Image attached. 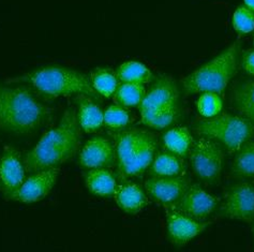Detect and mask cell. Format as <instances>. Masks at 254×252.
<instances>
[{
    "mask_svg": "<svg viewBox=\"0 0 254 252\" xmlns=\"http://www.w3.org/2000/svg\"><path fill=\"white\" fill-rule=\"evenodd\" d=\"M242 67L250 75H254V50L247 51L243 55Z\"/></svg>",
    "mask_w": 254,
    "mask_h": 252,
    "instance_id": "f1b7e54d",
    "label": "cell"
},
{
    "mask_svg": "<svg viewBox=\"0 0 254 252\" xmlns=\"http://www.w3.org/2000/svg\"><path fill=\"white\" fill-rule=\"evenodd\" d=\"M25 180L26 169L19 152L12 147H6L0 157V184L5 197L14 200Z\"/></svg>",
    "mask_w": 254,
    "mask_h": 252,
    "instance_id": "8fae6325",
    "label": "cell"
},
{
    "mask_svg": "<svg viewBox=\"0 0 254 252\" xmlns=\"http://www.w3.org/2000/svg\"><path fill=\"white\" fill-rule=\"evenodd\" d=\"M90 83L98 95L104 98H111L120 84L115 71L109 68H97L90 73Z\"/></svg>",
    "mask_w": 254,
    "mask_h": 252,
    "instance_id": "7402d4cb",
    "label": "cell"
},
{
    "mask_svg": "<svg viewBox=\"0 0 254 252\" xmlns=\"http://www.w3.org/2000/svg\"><path fill=\"white\" fill-rule=\"evenodd\" d=\"M59 172V168H53L32 173L17 191L14 201L30 204L43 200L55 187Z\"/></svg>",
    "mask_w": 254,
    "mask_h": 252,
    "instance_id": "7c38bea8",
    "label": "cell"
},
{
    "mask_svg": "<svg viewBox=\"0 0 254 252\" xmlns=\"http://www.w3.org/2000/svg\"><path fill=\"white\" fill-rule=\"evenodd\" d=\"M193 172L205 183L215 184L221 177L224 151L216 141L199 136L193 141L189 152Z\"/></svg>",
    "mask_w": 254,
    "mask_h": 252,
    "instance_id": "ba28073f",
    "label": "cell"
},
{
    "mask_svg": "<svg viewBox=\"0 0 254 252\" xmlns=\"http://www.w3.org/2000/svg\"><path fill=\"white\" fill-rule=\"evenodd\" d=\"M234 107L254 125V78L240 82L233 90Z\"/></svg>",
    "mask_w": 254,
    "mask_h": 252,
    "instance_id": "ffe728a7",
    "label": "cell"
},
{
    "mask_svg": "<svg viewBox=\"0 0 254 252\" xmlns=\"http://www.w3.org/2000/svg\"><path fill=\"white\" fill-rule=\"evenodd\" d=\"M244 2H245L247 8H249L250 10L254 11V0H244Z\"/></svg>",
    "mask_w": 254,
    "mask_h": 252,
    "instance_id": "f546056e",
    "label": "cell"
},
{
    "mask_svg": "<svg viewBox=\"0 0 254 252\" xmlns=\"http://www.w3.org/2000/svg\"><path fill=\"white\" fill-rule=\"evenodd\" d=\"M115 161V146L104 136L89 138L79 152V163L85 169H109Z\"/></svg>",
    "mask_w": 254,
    "mask_h": 252,
    "instance_id": "5bb4252c",
    "label": "cell"
},
{
    "mask_svg": "<svg viewBox=\"0 0 254 252\" xmlns=\"http://www.w3.org/2000/svg\"><path fill=\"white\" fill-rule=\"evenodd\" d=\"M233 26L240 34H249L254 30V11L247 6H239L234 12Z\"/></svg>",
    "mask_w": 254,
    "mask_h": 252,
    "instance_id": "83f0119b",
    "label": "cell"
},
{
    "mask_svg": "<svg viewBox=\"0 0 254 252\" xmlns=\"http://www.w3.org/2000/svg\"><path fill=\"white\" fill-rule=\"evenodd\" d=\"M81 127L76 111L68 109L56 127L49 130L40 138L24 159L27 173L46 169L59 168L76 155L81 146Z\"/></svg>",
    "mask_w": 254,
    "mask_h": 252,
    "instance_id": "6da1fadb",
    "label": "cell"
},
{
    "mask_svg": "<svg viewBox=\"0 0 254 252\" xmlns=\"http://www.w3.org/2000/svg\"><path fill=\"white\" fill-rule=\"evenodd\" d=\"M221 215L231 220L252 222L254 220V185L248 182L233 185L224 193Z\"/></svg>",
    "mask_w": 254,
    "mask_h": 252,
    "instance_id": "9c48e42d",
    "label": "cell"
},
{
    "mask_svg": "<svg viewBox=\"0 0 254 252\" xmlns=\"http://www.w3.org/2000/svg\"><path fill=\"white\" fill-rule=\"evenodd\" d=\"M189 187L190 181L185 176H152L145 182L147 194L157 202L165 205L177 203Z\"/></svg>",
    "mask_w": 254,
    "mask_h": 252,
    "instance_id": "9a60e30c",
    "label": "cell"
},
{
    "mask_svg": "<svg viewBox=\"0 0 254 252\" xmlns=\"http://www.w3.org/2000/svg\"><path fill=\"white\" fill-rule=\"evenodd\" d=\"M197 110L204 118H211L219 115L222 111V98L216 92H204L197 100Z\"/></svg>",
    "mask_w": 254,
    "mask_h": 252,
    "instance_id": "484cf974",
    "label": "cell"
},
{
    "mask_svg": "<svg viewBox=\"0 0 254 252\" xmlns=\"http://www.w3.org/2000/svg\"><path fill=\"white\" fill-rule=\"evenodd\" d=\"M76 100L78 105L76 115L81 129L86 133H93L101 129L104 125V112L101 108L88 96H77Z\"/></svg>",
    "mask_w": 254,
    "mask_h": 252,
    "instance_id": "e0dca14e",
    "label": "cell"
},
{
    "mask_svg": "<svg viewBox=\"0 0 254 252\" xmlns=\"http://www.w3.org/2000/svg\"><path fill=\"white\" fill-rule=\"evenodd\" d=\"M150 173L158 177L184 176L185 164L182 158L165 150L158 152L150 165Z\"/></svg>",
    "mask_w": 254,
    "mask_h": 252,
    "instance_id": "d6986e66",
    "label": "cell"
},
{
    "mask_svg": "<svg viewBox=\"0 0 254 252\" xmlns=\"http://www.w3.org/2000/svg\"><path fill=\"white\" fill-rule=\"evenodd\" d=\"M199 136L208 137L224 146L230 154H236L242 146L254 136V125L242 115L222 113L204 118L194 126Z\"/></svg>",
    "mask_w": 254,
    "mask_h": 252,
    "instance_id": "52a82bcc",
    "label": "cell"
},
{
    "mask_svg": "<svg viewBox=\"0 0 254 252\" xmlns=\"http://www.w3.org/2000/svg\"><path fill=\"white\" fill-rule=\"evenodd\" d=\"M239 42L233 43L218 56L186 76L182 85L187 95L216 92L223 95L237 71Z\"/></svg>",
    "mask_w": 254,
    "mask_h": 252,
    "instance_id": "5b68a950",
    "label": "cell"
},
{
    "mask_svg": "<svg viewBox=\"0 0 254 252\" xmlns=\"http://www.w3.org/2000/svg\"><path fill=\"white\" fill-rule=\"evenodd\" d=\"M113 196L118 207L130 215L139 213L148 204V198L144 190L137 184L132 182H125L117 185Z\"/></svg>",
    "mask_w": 254,
    "mask_h": 252,
    "instance_id": "2e32d148",
    "label": "cell"
},
{
    "mask_svg": "<svg viewBox=\"0 0 254 252\" xmlns=\"http://www.w3.org/2000/svg\"><path fill=\"white\" fill-rule=\"evenodd\" d=\"M166 232L172 244L183 246L203 233L210 225L208 221H198L184 214L177 207L166 205Z\"/></svg>",
    "mask_w": 254,
    "mask_h": 252,
    "instance_id": "30bf717a",
    "label": "cell"
},
{
    "mask_svg": "<svg viewBox=\"0 0 254 252\" xmlns=\"http://www.w3.org/2000/svg\"><path fill=\"white\" fill-rule=\"evenodd\" d=\"M0 189H1V184H0Z\"/></svg>",
    "mask_w": 254,
    "mask_h": 252,
    "instance_id": "1f68e13d",
    "label": "cell"
},
{
    "mask_svg": "<svg viewBox=\"0 0 254 252\" xmlns=\"http://www.w3.org/2000/svg\"><path fill=\"white\" fill-rule=\"evenodd\" d=\"M19 81L28 83L33 89L50 98L88 96L98 98L89 77L84 73L59 65H49L31 71Z\"/></svg>",
    "mask_w": 254,
    "mask_h": 252,
    "instance_id": "3957f363",
    "label": "cell"
},
{
    "mask_svg": "<svg viewBox=\"0 0 254 252\" xmlns=\"http://www.w3.org/2000/svg\"><path fill=\"white\" fill-rule=\"evenodd\" d=\"M51 109L40 102L27 86H0V129L29 134L50 117Z\"/></svg>",
    "mask_w": 254,
    "mask_h": 252,
    "instance_id": "7a4b0ae2",
    "label": "cell"
},
{
    "mask_svg": "<svg viewBox=\"0 0 254 252\" xmlns=\"http://www.w3.org/2000/svg\"><path fill=\"white\" fill-rule=\"evenodd\" d=\"M115 142L118 170L124 177L142 175L157 155V138L144 129L131 128L120 131L115 136Z\"/></svg>",
    "mask_w": 254,
    "mask_h": 252,
    "instance_id": "277c9868",
    "label": "cell"
},
{
    "mask_svg": "<svg viewBox=\"0 0 254 252\" xmlns=\"http://www.w3.org/2000/svg\"><path fill=\"white\" fill-rule=\"evenodd\" d=\"M85 183L90 193L103 197L113 196L117 188L115 177L108 169L89 170L85 176Z\"/></svg>",
    "mask_w": 254,
    "mask_h": 252,
    "instance_id": "ac0fdd59",
    "label": "cell"
},
{
    "mask_svg": "<svg viewBox=\"0 0 254 252\" xmlns=\"http://www.w3.org/2000/svg\"><path fill=\"white\" fill-rule=\"evenodd\" d=\"M233 175L238 178L254 177V140L246 142L236 152L232 165Z\"/></svg>",
    "mask_w": 254,
    "mask_h": 252,
    "instance_id": "603a6c76",
    "label": "cell"
},
{
    "mask_svg": "<svg viewBox=\"0 0 254 252\" xmlns=\"http://www.w3.org/2000/svg\"><path fill=\"white\" fill-rule=\"evenodd\" d=\"M146 95L144 85L133 83H120L118 88L114 95L116 104L122 105L124 108L137 107L141 104Z\"/></svg>",
    "mask_w": 254,
    "mask_h": 252,
    "instance_id": "d4e9b609",
    "label": "cell"
},
{
    "mask_svg": "<svg viewBox=\"0 0 254 252\" xmlns=\"http://www.w3.org/2000/svg\"><path fill=\"white\" fill-rule=\"evenodd\" d=\"M120 83L148 84L152 79V72L138 62H127L119 65L116 71Z\"/></svg>",
    "mask_w": 254,
    "mask_h": 252,
    "instance_id": "cb8c5ba5",
    "label": "cell"
},
{
    "mask_svg": "<svg viewBox=\"0 0 254 252\" xmlns=\"http://www.w3.org/2000/svg\"><path fill=\"white\" fill-rule=\"evenodd\" d=\"M253 236H254V228H253Z\"/></svg>",
    "mask_w": 254,
    "mask_h": 252,
    "instance_id": "4dcf8cb0",
    "label": "cell"
},
{
    "mask_svg": "<svg viewBox=\"0 0 254 252\" xmlns=\"http://www.w3.org/2000/svg\"><path fill=\"white\" fill-rule=\"evenodd\" d=\"M163 144L168 151L184 158L189 154L193 137L187 127H175L166 131L163 135Z\"/></svg>",
    "mask_w": 254,
    "mask_h": 252,
    "instance_id": "44dd1931",
    "label": "cell"
},
{
    "mask_svg": "<svg viewBox=\"0 0 254 252\" xmlns=\"http://www.w3.org/2000/svg\"><path fill=\"white\" fill-rule=\"evenodd\" d=\"M142 123L153 129H165L177 121L179 115V90L170 76L158 77L138 105Z\"/></svg>",
    "mask_w": 254,
    "mask_h": 252,
    "instance_id": "8992f818",
    "label": "cell"
},
{
    "mask_svg": "<svg viewBox=\"0 0 254 252\" xmlns=\"http://www.w3.org/2000/svg\"><path fill=\"white\" fill-rule=\"evenodd\" d=\"M176 204V207L184 214L195 220L203 221L216 210L219 198L200 188L198 185H190Z\"/></svg>",
    "mask_w": 254,
    "mask_h": 252,
    "instance_id": "4fadbf2b",
    "label": "cell"
},
{
    "mask_svg": "<svg viewBox=\"0 0 254 252\" xmlns=\"http://www.w3.org/2000/svg\"><path fill=\"white\" fill-rule=\"evenodd\" d=\"M130 114L126 108L114 104L104 111V125L114 130H120L129 125Z\"/></svg>",
    "mask_w": 254,
    "mask_h": 252,
    "instance_id": "4316f807",
    "label": "cell"
}]
</instances>
